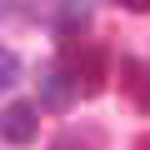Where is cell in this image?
<instances>
[{"instance_id": "9", "label": "cell", "mask_w": 150, "mask_h": 150, "mask_svg": "<svg viewBox=\"0 0 150 150\" xmlns=\"http://www.w3.org/2000/svg\"><path fill=\"white\" fill-rule=\"evenodd\" d=\"M130 150H150V135H140V140H135V145H130Z\"/></svg>"}, {"instance_id": "7", "label": "cell", "mask_w": 150, "mask_h": 150, "mask_svg": "<svg viewBox=\"0 0 150 150\" xmlns=\"http://www.w3.org/2000/svg\"><path fill=\"white\" fill-rule=\"evenodd\" d=\"M135 75H140V80H130V90H135V105L150 115V65H130Z\"/></svg>"}, {"instance_id": "6", "label": "cell", "mask_w": 150, "mask_h": 150, "mask_svg": "<svg viewBox=\"0 0 150 150\" xmlns=\"http://www.w3.org/2000/svg\"><path fill=\"white\" fill-rule=\"evenodd\" d=\"M15 80H20V55L0 50V90H15Z\"/></svg>"}, {"instance_id": "3", "label": "cell", "mask_w": 150, "mask_h": 150, "mask_svg": "<svg viewBox=\"0 0 150 150\" xmlns=\"http://www.w3.org/2000/svg\"><path fill=\"white\" fill-rule=\"evenodd\" d=\"M40 110L30 105V100H15V105H5L0 110V140H10V145H30L35 140V130H40V120H35Z\"/></svg>"}, {"instance_id": "1", "label": "cell", "mask_w": 150, "mask_h": 150, "mask_svg": "<svg viewBox=\"0 0 150 150\" xmlns=\"http://www.w3.org/2000/svg\"><path fill=\"white\" fill-rule=\"evenodd\" d=\"M65 60H70V80H75L80 95H100V90H105V50H100V45H85V50L70 45Z\"/></svg>"}, {"instance_id": "4", "label": "cell", "mask_w": 150, "mask_h": 150, "mask_svg": "<svg viewBox=\"0 0 150 150\" xmlns=\"http://www.w3.org/2000/svg\"><path fill=\"white\" fill-rule=\"evenodd\" d=\"M95 15V0H60L55 5V30L60 35H80Z\"/></svg>"}, {"instance_id": "8", "label": "cell", "mask_w": 150, "mask_h": 150, "mask_svg": "<svg viewBox=\"0 0 150 150\" xmlns=\"http://www.w3.org/2000/svg\"><path fill=\"white\" fill-rule=\"evenodd\" d=\"M120 5H125L130 15H145V10H150V0H120Z\"/></svg>"}, {"instance_id": "2", "label": "cell", "mask_w": 150, "mask_h": 150, "mask_svg": "<svg viewBox=\"0 0 150 150\" xmlns=\"http://www.w3.org/2000/svg\"><path fill=\"white\" fill-rule=\"evenodd\" d=\"M75 80H70V70L65 65H50V70H40V95H35V110H50V115H65L70 105H75Z\"/></svg>"}, {"instance_id": "5", "label": "cell", "mask_w": 150, "mask_h": 150, "mask_svg": "<svg viewBox=\"0 0 150 150\" xmlns=\"http://www.w3.org/2000/svg\"><path fill=\"white\" fill-rule=\"evenodd\" d=\"M50 150H105V140H100V130L95 125H80V130H60L55 140H50Z\"/></svg>"}]
</instances>
